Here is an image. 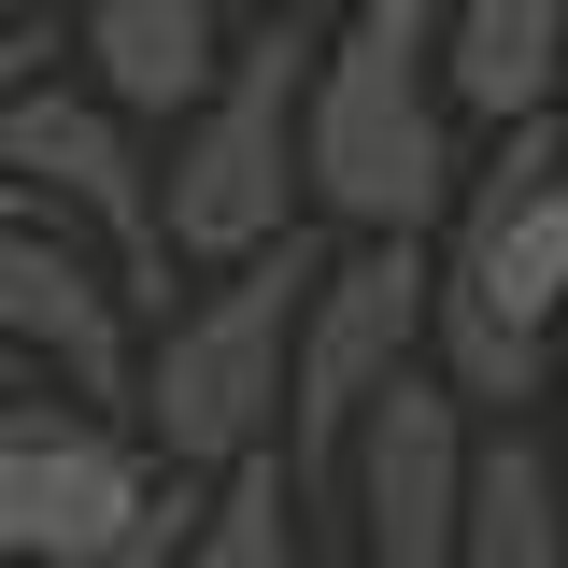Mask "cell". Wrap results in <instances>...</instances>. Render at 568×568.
<instances>
[{"instance_id":"cell-10","label":"cell","mask_w":568,"mask_h":568,"mask_svg":"<svg viewBox=\"0 0 568 568\" xmlns=\"http://www.w3.org/2000/svg\"><path fill=\"white\" fill-rule=\"evenodd\" d=\"M455 568H568V484L526 413L469 426V497H455Z\"/></svg>"},{"instance_id":"cell-1","label":"cell","mask_w":568,"mask_h":568,"mask_svg":"<svg viewBox=\"0 0 568 568\" xmlns=\"http://www.w3.org/2000/svg\"><path fill=\"white\" fill-rule=\"evenodd\" d=\"M298 200L355 242H426L455 200V114H440V0H355L298 85Z\"/></svg>"},{"instance_id":"cell-4","label":"cell","mask_w":568,"mask_h":568,"mask_svg":"<svg viewBox=\"0 0 568 568\" xmlns=\"http://www.w3.org/2000/svg\"><path fill=\"white\" fill-rule=\"evenodd\" d=\"M426 242H355V256H327L313 271V298H298V342H284V484H298V511H327L342 497V440L355 413L413 369L426 342Z\"/></svg>"},{"instance_id":"cell-9","label":"cell","mask_w":568,"mask_h":568,"mask_svg":"<svg viewBox=\"0 0 568 568\" xmlns=\"http://www.w3.org/2000/svg\"><path fill=\"white\" fill-rule=\"evenodd\" d=\"M440 284H469L511 327H568V142H555V114L511 129V156H497V185L469 200V242H455Z\"/></svg>"},{"instance_id":"cell-7","label":"cell","mask_w":568,"mask_h":568,"mask_svg":"<svg viewBox=\"0 0 568 568\" xmlns=\"http://www.w3.org/2000/svg\"><path fill=\"white\" fill-rule=\"evenodd\" d=\"M355 568H455V497H469V413L440 369H398L342 440Z\"/></svg>"},{"instance_id":"cell-18","label":"cell","mask_w":568,"mask_h":568,"mask_svg":"<svg viewBox=\"0 0 568 568\" xmlns=\"http://www.w3.org/2000/svg\"><path fill=\"white\" fill-rule=\"evenodd\" d=\"M29 213H43V200H29V185H14V171H0V227H29Z\"/></svg>"},{"instance_id":"cell-19","label":"cell","mask_w":568,"mask_h":568,"mask_svg":"<svg viewBox=\"0 0 568 568\" xmlns=\"http://www.w3.org/2000/svg\"><path fill=\"white\" fill-rule=\"evenodd\" d=\"M0 398H29V355H14V342H0Z\"/></svg>"},{"instance_id":"cell-5","label":"cell","mask_w":568,"mask_h":568,"mask_svg":"<svg viewBox=\"0 0 568 568\" xmlns=\"http://www.w3.org/2000/svg\"><path fill=\"white\" fill-rule=\"evenodd\" d=\"M0 171L58 213V227H85V242L114 256V298H129V313H171L156 185H142V142H129V114H114V100H85V85H58V71H43V85L0 114Z\"/></svg>"},{"instance_id":"cell-11","label":"cell","mask_w":568,"mask_h":568,"mask_svg":"<svg viewBox=\"0 0 568 568\" xmlns=\"http://www.w3.org/2000/svg\"><path fill=\"white\" fill-rule=\"evenodd\" d=\"M555 58H568V0H440V100L526 129L555 114Z\"/></svg>"},{"instance_id":"cell-14","label":"cell","mask_w":568,"mask_h":568,"mask_svg":"<svg viewBox=\"0 0 568 568\" xmlns=\"http://www.w3.org/2000/svg\"><path fill=\"white\" fill-rule=\"evenodd\" d=\"M185 568H313L298 555V484H284V455H227L200 497V526H185Z\"/></svg>"},{"instance_id":"cell-17","label":"cell","mask_w":568,"mask_h":568,"mask_svg":"<svg viewBox=\"0 0 568 568\" xmlns=\"http://www.w3.org/2000/svg\"><path fill=\"white\" fill-rule=\"evenodd\" d=\"M256 14H298V29H313V14H355V0H256Z\"/></svg>"},{"instance_id":"cell-13","label":"cell","mask_w":568,"mask_h":568,"mask_svg":"<svg viewBox=\"0 0 568 568\" xmlns=\"http://www.w3.org/2000/svg\"><path fill=\"white\" fill-rule=\"evenodd\" d=\"M426 342H440V384H455L469 426L540 413V384H555V327H511V313H484L469 284H426Z\"/></svg>"},{"instance_id":"cell-12","label":"cell","mask_w":568,"mask_h":568,"mask_svg":"<svg viewBox=\"0 0 568 568\" xmlns=\"http://www.w3.org/2000/svg\"><path fill=\"white\" fill-rule=\"evenodd\" d=\"M85 14V71L114 114H200L227 43H213V0H71Z\"/></svg>"},{"instance_id":"cell-8","label":"cell","mask_w":568,"mask_h":568,"mask_svg":"<svg viewBox=\"0 0 568 568\" xmlns=\"http://www.w3.org/2000/svg\"><path fill=\"white\" fill-rule=\"evenodd\" d=\"M0 342L29 355L43 384H71V398H129V369H142L114 256H100L85 227H58V213L0 227Z\"/></svg>"},{"instance_id":"cell-3","label":"cell","mask_w":568,"mask_h":568,"mask_svg":"<svg viewBox=\"0 0 568 568\" xmlns=\"http://www.w3.org/2000/svg\"><path fill=\"white\" fill-rule=\"evenodd\" d=\"M298 85H313V43L298 14H271L256 43H227L213 100L171 142V185H156V242L200 256V271H242L298 227Z\"/></svg>"},{"instance_id":"cell-2","label":"cell","mask_w":568,"mask_h":568,"mask_svg":"<svg viewBox=\"0 0 568 568\" xmlns=\"http://www.w3.org/2000/svg\"><path fill=\"white\" fill-rule=\"evenodd\" d=\"M313 271H327V256L284 227L271 256H242L227 284H200V298L156 313V342H142V369H129L142 455H156V469H227V455L271 440V413H284V342H298Z\"/></svg>"},{"instance_id":"cell-6","label":"cell","mask_w":568,"mask_h":568,"mask_svg":"<svg viewBox=\"0 0 568 568\" xmlns=\"http://www.w3.org/2000/svg\"><path fill=\"white\" fill-rule=\"evenodd\" d=\"M156 497V455L71 398H0V568H100Z\"/></svg>"},{"instance_id":"cell-16","label":"cell","mask_w":568,"mask_h":568,"mask_svg":"<svg viewBox=\"0 0 568 568\" xmlns=\"http://www.w3.org/2000/svg\"><path fill=\"white\" fill-rule=\"evenodd\" d=\"M540 413H555L540 440H555V484H568V327H555V384H540Z\"/></svg>"},{"instance_id":"cell-21","label":"cell","mask_w":568,"mask_h":568,"mask_svg":"<svg viewBox=\"0 0 568 568\" xmlns=\"http://www.w3.org/2000/svg\"><path fill=\"white\" fill-rule=\"evenodd\" d=\"M0 14H29V0H0Z\"/></svg>"},{"instance_id":"cell-20","label":"cell","mask_w":568,"mask_h":568,"mask_svg":"<svg viewBox=\"0 0 568 568\" xmlns=\"http://www.w3.org/2000/svg\"><path fill=\"white\" fill-rule=\"evenodd\" d=\"M555 142H568V58H555Z\"/></svg>"},{"instance_id":"cell-15","label":"cell","mask_w":568,"mask_h":568,"mask_svg":"<svg viewBox=\"0 0 568 568\" xmlns=\"http://www.w3.org/2000/svg\"><path fill=\"white\" fill-rule=\"evenodd\" d=\"M43 58H58V29H43V14H0V114L43 85Z\"/></svg>"}]
</instances>
